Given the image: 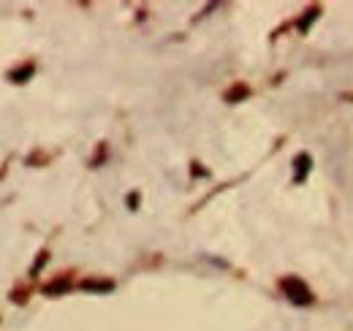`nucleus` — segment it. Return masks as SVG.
Wrapping results in <instances>:
<instances>
[{
  "label": "nucleus",
  "mask_w": 353,
  "mask_h": 331,
  "mask_svg": "<svg viewBox=\"0 0 353 331\" xmlns=\"http://www.w3.org/2000/svg\"><path fill=\"white\" fill-rule=\"evenodd\" d=\"M280 285H283V290L288 293V299H291L294 304H312V293H310L307 285H305L299 277H285Z\"/></svg>",
  "instance_id": "obj_1"
},
{
  "label": "nucleus",
  "mask_w": 353,
  "mask_h": 331,
  "mask_svg": "<svg viewBox=\"0 0 353 331\" xmlns=\"http://www.w3.org/2000/svg\"><path fill=\"white\" fill-rule=\"evenodd\" d=\"M315 17H318V8H310V11H307V17H305V22H302V30H307V28H310V22H312Z\"/></svg>",
  "instance_id": "obj_3"
},
{
  "label": "nucleus",
  "mask_w": 353,
  "mask_h": 331,
  "mask_svg": "<svg viewBox=\"0 0 353 331\" xmlns=\"http://www.w3.org/2000/svg\"><path fill=\"white\" fill-rule=\"evenodd\" d=\"M307 171H310V158L307 155H299V158H296V182H299V179H305V177H307Z\"/></svg>",
  "instance_id": "obj_2"
}]
</instances>
